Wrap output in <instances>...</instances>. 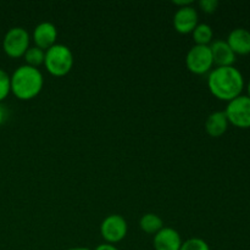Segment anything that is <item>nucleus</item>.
<instances>
[{
    "label": "nucleus",
    "instance_id": "f257e3e1",
    "mask_svg": "<svg viewBox=\"0 0 250 250\" xmlns=\"http://www.w3.org/2000/svg\"><path fill=\"white\" fill-rule=\"evenodd\" d=\"M208 87L217 99L231 102L242 94L244 77L241 71L234 66H219L209 72Z\"/></svg>",
    "mask_w": 250,
    "mask_h": 250
},
{
    "label": "nucleus",
    "instance_id": "f03ea898",
    "mask_svg": "<svg viewBox=\"0 0 250 250\" xmlns=\"http://www.w3.org/2000/svg\"><path fill=\"white\" fill-rule=\"evenodd\" d=\"M11 93L20 100H31L38 97L44 85L43 73L39 68L28 65L17 67L10 76Z\"/></svg>",
    "mask_w": 250,
    "mask_h": 250
},
{
    "label": "nucleus",
    "instance_id": "7ed1b4c3",
    "mask_svg": "<svg viewBox=\"0 0 250 250\" xmlns=\"http://www.w3.org/2000/svg\"><path fill=\"white\" fill-rule=\"evenodd\" d=\"M73 62L75 59L72 51L65 44L56 43L55 45L45 50L44 66L51 76L63 77L72 70Z\"/></svg>",
    "mask_w": 250,
    "mask_h": 250
},
{
    "label": "nucleus",
    "instance_id": "20e7f679",
    "mask_svg": "<svg viewBox=\"0 0 250 250\" xmlns=\"http://www.w3.org/2000/svg\"><path fill=\"white\" fill-rule=\"evenodd\" d=\"M31 37L23 27H12L5 33L2 39V49L10 58H21L29 48Z\"/></svg>",
    "mask_w": 250,
    "mask_h": 250
},
{
    "label": "nucleus",
    "instance_id": "39448f33",
    "mask_svg": "<svg viewBox=\"0 0 250 250\" xmlns=\"http://www.w3.org/2000/svg\"><path fill=\"white\" fill-rule=\"evenodd\" d=\"M186 66L194 75H205L214 66L210 45H194L188 50L186 56Z\"/></svg>",
    "mask_w": 250,
    "mask_h": 250
},
{
    "label": "nucleus",
    "instance_id": "423d86ee",
    "mask_svg": "<svg viewBox=\"0 0 250 250\" xmlns=\"http://www.w3.org/2000/svg\"><path fill=\"white\" fill-rule=\"evenodd\" d=\"M229 124L239 128L250 127V98L248 95H238L227 104L225 110Z\"/></svg>",
    "mask_w": 250,
    "mask_h": 250
},
{
    "label": "nucleus",
    "instance_id": "0eeeda50",
    "mask_svg": "<svg viewBox=\"0 0 250 250\" xmlns=\"http://www.w3.org/2000/svg\"><path fill=\"white\" fill-rule=\"evenodd\" d=\"M128 231V225L121 215L112 214L105 217L100 225V234L109 244H116L125 239Z\"/></svg>",
    "mask_w": 250,
    "mask_h": 250
},
{
    "label": "nucleus",
    "instance_id": "6e6552de",
    "mask_svg": "<svg viewBox=\"0 0 250 250\" xmlns=\"http://www.w3.org/2000/svg\"><path fill=\"white\" fill-rule=\"evenodd\" d=\"M199 15L194 6L180 7L173 15V27L181 34H189L198 26Z\"/></svg>",
    "mask_w": 250,
    "mask_h": 250
},
{
    "label": "nucleus",
    "instance_id": "1a4fd4ad",
    "mask_svg": "<svg viewBox=\"0 0 250 250\" xmlns=\"http://www.w3.org/2000/svg\"><path fill=\"white\" fill-rule=\"evenodd\" d=\"M56 38H58V28L51 22H41L37 24L36 28L32 33V39L36 44L37 48L42 50H48L53 45L56 44Z\"/></svg>",
    "mask_w": 250,
    "mask_h": 250
},
{
    "label": "nucleus",
    "instance_id": "9d476101",
    "mask_svg": "<svg viewBox=\"0 0 250 250\" xmlns=\"http://www.w3.org/2000/svg\"><path fill=\"white\" fill-rule=\"evenodd\" d=\"M182 243L181 234L171 227H164L154 234L153 247L155 250H180Z\"/></svg>",
    "mask_w": 250,
    "mask_h": 250
},
{
    "label": "nucleus",
    "instance_id": "9b49d317",
    "mask_svg": "<svg viewBox=\"0 0 250 250\" xmlns=\"http://www.w3.org/2000/svg\"><path fill=\"white\" fill-rule=\"evenodd\" d=\"M210 50H211L212 60L216 67L219 66H233L236 61V54L232 50L226 41L217 39L210 44Z\"/></svg>",
    "mask_w": 250,
    "mask_h": 250
},
{
    "label": "nucleus",
    "instance_id": "f8f14e48",
    "mask_svg": "<svg viewBox=\"0 0 250 250\" xmlns=\"http://www.w3.org/2000/svg\"><path fill=\"white\" fill-rule=\"evenodd\" d=\"M226 42L236 55L237 54L239 55L250 54V31L248 29L242 28V27L232 29Z\"/></svg>",
    "mask_w": 250,
    "mask_h": 250
},
{
    "label": "nucleus",
    "instance_id": "ddd939ff",
    "mask_svg": "<svg viewBox=\"0 0 250 250\" xmlns=\"http://www.w3.org/2000/svg\"><path fill=\"white\" fill-rule=\"evenodd\" d=\"M229 120L225 111H215L208 116L205 121V131L210 137H221L229 128Z\"/></svg>",
    "mask_w": 250,
    "mask_h": 250
},
{
    "label": "nucleus",
    "instance_id": "4468645a",
    "mask_svg": "<svg viewBox=\"0 0 250 250\" xmlns=\"http://www.w3.org/2000/svg\"><path fill=\"white\" fill-rule=\"evenodd\" d=\"M139 227L143 232L148 234H156L161 229H164V221L159 215L149 214L143 215L139 220Z\"/></svg>",
    "mask_w": 250,
    "mask_h": 250
},
{
    "label": "nucleus",
    "instance_id": "2eb2a0df",
    "mask_svg": "<svg viewBox=\"0 0 250 250\" xmlns=\"http://www.w3.org/2000/svg\"><path fill=\"white\" fill-rule=\"evenodd\" d=\"M192 34L195 45H210V43L212 42V37H214V31L210 24L198 23Z\"/></svg>",
    "mask_w": 250,
    "mask_h": 250
},
{
    "label": "nucleus",
    "instance_id": "dca6fc26",
    "mask_svg": "<svg viewBox=\"0 0 250 250\" xmlns=\"http://www.w3.org/2000/svg\"><path fill=\"white\" fill-rule=\"evenodd\" d=\"M26 65L32 66V67L38 68L39 66L44 65V58H45V51L37 46H29L23 55Z\"/></svg>",
    "mask_w": 250,
    "mask_h": 250
},
{
    "label": "nucleus",
    "instance_id": "f3484780",
    "mask_svg": "<svg viewBox=\"0 0 250 250\" xmlns=\"http://www.w3.org/2000/svg\"><path fill=\"white\" fill-rule=\"evenodd\" d=\"M11 93V82H10V75L0 68V103L7 98Z\"/></svg>",
    "mask_w": 250,
    "mask_h": 250
},
{
    "label": "nucleus",
    "instance_id": "a211bd4d",
    "mask_svg": "<svg viewBox=\"0 0 250 250\" xmlns=\"http://www.w3.org/2000/svg\"><path fill=\"white\" fill-rule=\"evenodd\" d=\"M180 250H210V247L204 239L189 238L183 242Z\"/></svg>",
    "mask_w": 250,
    "mask_h": 250
},
{
    "label": "nucleus",
    "instance_id": "6ab92c4d",
    "mask_svg": "<svg viewBox=\"0 0 250 250\" xmlns=\"http://www.w3.org/2000/svg\"><path fill=\"white\" fill-rule=\"evenodd\" d=\"M199 7L207 14H212L219 7V1L217 0H200Z\"/></svg>",
    "mask_w": 250,
    "mask_h": 250
},
{
    "label": "nucleus",
    "instance_id": "aec40b11",
    "mask_svg": "<svg viewBox=\"0 0 250 250\" xmlns=\"http://www.w3.org/2000/svg\"><path fill=\"white\" fill-rule=\"evenodd\" d=\"M172 4L176 5V6H178V9H180V7L192 6L193 0H175V1H172Z\"/></svg>",
    "mask_w": 250,
    "mask_h": 250
},
{
    "label": "nucleus",
    "instance_id": "412c9836",
    "mask_svg": "<svg viewBox=\"0 0 250 250\" xmlns=\"http://www.w3.org/2000/svg\"><path fill=\"white\" fill-rule=\"evenodd\" d=\"M94 250H119L117 247H115L114 244H109V243H103L99 244Z\"/></svg>",
    "mask_w": 250,
    "mask_h": 250
},
{
    "label": "nucleus",
    "instance_id": "4be33fe9",
    "mask_svg": "<svg viewBox=\"0 0 250 250\" xmlns=\"http://www.w3.org/2000/svg\"><path fill=\"white\" fill-rule=\"evenodd\" d=\"M6 119H7V110L5 109V106H2V105L0 104V125L4 124Z\"/></svg>",
    "mask_w": 250,
    "mask_h": 250
},
{
    "label": "nucleus",
    "instance_id": "5701e85b",
    "mask_svg": "<svg viewBox=\"0 0 250 250\" xmlns=\"http://www.w3.org/2000/svg\"><path fill=\"white\" fill-rule=\"evenodd\" d=\"M66 250H90V249H88V248H68V249H66Z\"/></svg>",
    "mask_w": 250,
    "mask_h": 250
},
{
    "label": "nucleus",
    "instance_id": "b1692460",
    "mask_svg": "<svg viewBox=\"0 0 250 250\" xmlns=\"http://www.w3.org/2000/svg\"><path fill=\"white\" fill-rule=\"evenodd\" d=\"M247 89H248V97L250 98V80H249V82H248V87H247Z\"/></svg>",
    "mask_w": 250,
    "mask_h": 250
}]
</instances>
